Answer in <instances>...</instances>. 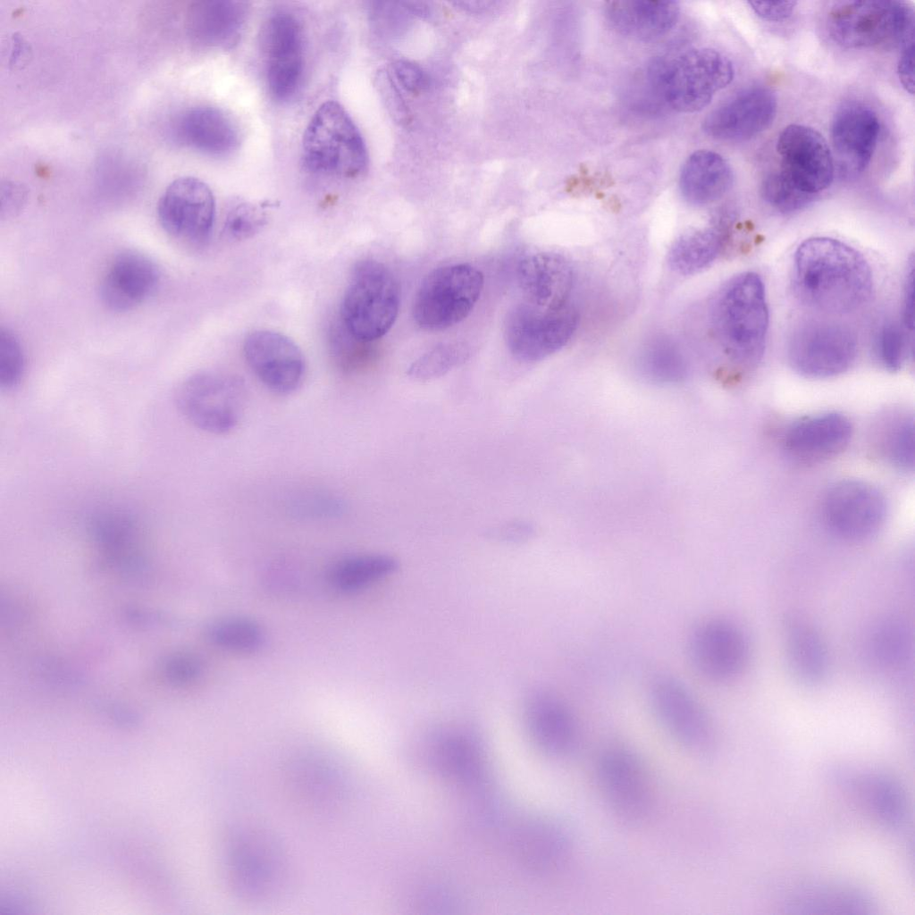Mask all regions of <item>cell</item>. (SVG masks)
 I'll use <instances>...</instances> for the list:
<instances>
[{
    "label": "cell",
    "mask_w": 915,
    "mask_h": 915,
    "mask_svg": "<svg viewBox=\"0 0 915 915\" xmlns=\"http://www.w3.org/2000/svg\"><path fill=\"white\" fill-rule=\"evenodd\" d=\"M793 284L805 306L834 315L863 306L874 287L864 256L846 243L828 237H813L800 244L793 257Z\"/></svg>",
    "instance_id": "1"
},
{
    "label": "cell",
    "mask_w": 915,
    "mask_h": 915,
    "mask_svg": "<svg viewBox=\"0 0 915 915\" xmlns=\"http://www.w3.org/2000/svg\"><path fill=\"white\" fill-rule=\"evenodd\" d=\"M222 869L231 892L247 901H267L284 889L290 863L277 836L250 821L234 822L221 841Z\"/></svg>",
    "instance_id": "2"
},
{
    "label": "cell",
    "mask_w": 915,
    "mask_h": 915,
    "mask_svg": "<svg viewBox=\"0 0 915 915\" xmlns=\"http://www.w3.org/2000/svg\"><path fill=\"white\" fill-rule=\"evenodd\" d=\"M713 322L722 347L734 362L751 367L760 361L769 315L759 274L742 273L724 286L715 301Z\"/></svg>",
    "instance_id": "3"
},
{
    "label": "cell",
    "mask_w": 915,
    "mask_h": 915,
    "mask_svg": "<svg viewBox=\"0 0 915 915\" xmlns=\"http://www.w3.org/2000/svg\"><path fill=\"white\" fill-rule=\"evenodd\" d=\"M735 75L731 61L709 48L691 49L669 61L655 59L648 67L651 87L672 109L684 113L707 106Z\"/></svg>",
    "instance_id": "4"
},
{
    "label": "cell",
    "mask_w": 915,
    "mask_h": 915,
    "mask_svg": "<svg viewBox=\"0 0 915 915\" xmlns=\"http://www.w3.org/2000/svg\"><path fill=\"white\" fill-rule=\"evenodd\" d=\"M301 157L309 172L338 178L357 177L368 164L358 128L336 101L324 102L314 113L303 134Z\"/></svg>",
    "instance_id": "5"
},
{
    "label": "cell",
    "mask_w": 915,
    "mask_h": 915,
    "mask_svg": "<svg viewBox=\"0 0 915 915\" xmlns=\"http://www.w3.org/2000/svg\"><path fill=\"white\" fill-rule=\"evenodd\" d=\"M400 290L392 272L374 259L358 261L352 269L341 304L348 333L367 343L385 335L399 309Z\"/></svg>",
    "instance_id": "6"
},
{
    "label": "cell",
    "mask_w": 915,
    "mask_h": 915,
    "mask_svg": "<svg viewBox=\"0 0 915 915\" xmlns=\"http://www.w3.org/2000/svg\"><path fill=\"white\" fill-rule=\"evenodd\" d=\"M827 29L845 48L900 46L914 32V13L899 1H836L827 12Z\"/></svg>",
    "instance_id": "7"
},
{
    "label": "cell",
    "mask_w": 915,
    "mask_h": 915,
    "mask_svg": "<svg viewBox=\"0 0 915 915\" xmlns=\"http://www.w3.org/2000/svg\"><path fill=\"white\" fill-rule=\"evenodd\" d=\"M483 288V275L468 264H449L429 273L413 303V317L426 331H441L464 320Z\"/></svg>",
    "instance_id": "8"
},
{
    "label": "cell",
    "mask_w": 915,
    "mask_h": 915,
    "mask_svg": "<svg viewBox=\"0 0 915 915\" xmlns=\"http://www.w3.org/2000/svg\"><path fill=\"white\" fill-rule=\"evenodd\" d=\"M175 403L182 416L196 428L215 435L233 431L241 421L247 390L237 377L205 372L186 379L177 389Z\"/></svg>",
    "instance_id": "9"
},
{
    "label": "cell",
    "mask_w": 915,
    "mask_h": 915,
    "mask_svg": "<svg viewBox=\"0 0 915 915\" xmlns=\"http://www.w3.org/2000/svg\"><path fill=\"white\" fill-rule=\"evenodd\" d=\"M650 705L662 728L679 744L707 753L716 743L712 720L689 687L676 676L656 675L648 690Z\"/></svg>",
    "instance_id": "10"
},
{
    "label": "cell",
    "mask_w": 915,
    "mask_h": 915,
    "mask_svg": "<svg viewBox=\"0 0 915 915\" xmlns=\"http://www.w3.org/2000/svg\"><path fill=\"white\" fill-rule=\"evenodd\" d=\"M599 785L611 811L622 821L645 822L654 808L651 778L640 757L623 745H612L597 765Z\"/></svg>",
    "instance_id": "11"
},
{
    "label": "cell",
    "mask_w": 915,
    "mask_h": 915,
    "mask_svg": "<svg viewBox=\"0 0 915 915\" xmlns=\"http://www.w3.org/2000/svg\"><path fill=\"white\" fill-rule=\"evenodd\" d=\"M692 667L706 681L726 684L743 675L751 657L749 638L735 622L722 617L703 619L687 638Z\"/></svg>",
    "instance_id": "12"
},
{
    "label": "cell",
    "mask_w": 915,
    "mask_h": 915,
    "mask_svg": "<svg viewBox=\"0 0 915 915\" xmlns=\"http://www.w3.org/2000/svg\"><path fill=\"white\" fill-rule=\"evenodd\" d=\"M858 351L855 333L847 326L827 321H810L792 332L787 356L801 375L823 379L847 371Z\"/></svg>",
    "instance_id": "13"
},
{
    "label": "cell",
    "mask_w": 915,
    "mask_h": 915,
    "mask_svg": "<svg viewBox=\"0 0 915 915\" xmlns=\"http://www.w3.org/2000/svg\"><path fill=\"white\" fill-rule=\"evenodd\" d=\"M261 49L268 90L280 103L299 90L306 68V41L302 24L288 11L272 13L261 31Z\"/></svg>",
    "instance_id": "14"
},
{
    "label": "cell",
    "mask_w": 915,
    "mask_h": 915,
    "mask_svg": "<svg viewBox=\"0 0 915 915\" xmlns=\"http://www.w3.org/2000/svg\"><path fill=\"white\" fill-rule=\"evenodd\" d=\"M578 323L577 312L569 306L559 310H544L522 302L507 315L505 341L517 359L540 361L567 345Z\"/></svg>",
    "instance_id": "15"
},
{
    "label": "cell",
    "mask_w": 915,
    "mask_h": 915,
    "mask_svg": "<svg viewBox=\"0 0 915 915\" xmlns=\"http://www.w3.org/2000/svg\"><path fill=\"white\" fill-rule=\"evenodd\" d=\"M290 793L305 808L319 812L341 808L347 793L343 764L330 751L300 748L285 764Z\"/></svg>",
    "instance_id": "16"
},
{
    "label": "cell",
    "mask_w": 915,
    "mask_h": 915,
    "mask_svg": "<svg viewBox=\"0 0 915 915\" xmlns=\"http://www.w3.org/2000/svg\"><path fill=\"white\" fill-rule=\"evenodd\" d=\"M157 214L161 226L172 238L190 245L204 244L214 222L213 192L196 177H179L162 194Z\"/></svg>",
    "instance_id": "17"
},
{
    "label": "cell",
    "mask_w": 915,
    "mask_h": 915,
    "mask_svg": "<svg viewBox=\"0 0 915 915\" xmlns=\"http://www.w3.org/2000/svg\"><path fill=\"white\" fill-rule=\"evenodd\" d=\"M776 152L779 172L799 190L816 196L827 189L835 175L833 154L826 139L815 129L790 124L779 134Z\"/></svg>",
    "instance_id": "18"
},
{
    "label": "cell",
    "mask_w": 915,
    "mask_h": 915,
    "mask_svg": "<svg viewBox=\"0 0 915 915\" xmlns=\"http://www.w3.org/2000/svg\"><path fill=\"white\" fill-rule=\"evenodd\" d=\"M822 511L832 533L848 541H862L881 528L886 505L883 495L871 484L843 480L826 492Z\"/></svg>",
    "instance_id": "19"
},
{
    "label": "cell",
    "mask_w": 915,
    "mask_h": 915,
    "mask_svg": "<svg viewBox=\"0 0 915 915\" xmlns=\"http://www.w3.org/2000/svg\"><path fill=\"white\" fill-rule=\"evenodd\" d=\"M243 353L252 373L272 392L288 395L301 385L305 359L299 348L284 334L255 331L245 339Z\"/></svg>",
    "instance_id": "20"
},
{
    "label": "cell",
    "mask_w": 915,
    "mask_h": 915,
    "mask_svg": "<svg viewBox=\"0 0 915 915\" xmlns=\"http://www.w3.org/2000/svg\"><path fill=\"white\" fill-rule=\"evenodd\" d=\"M776 109V97L771 89L748 87L710 112L703 121V130L720 141L749 140L770 126Z\"/></svg>",
    "instance_id": "21"
},
{
    "label": "cell",
    "mask_w": 915,
    "mask_h": 915,
    "mask_svg": "<svg viewBox=\"0 0 915 915\" xmlns=\"http://www.w3.org/2000/svg\"><path fill=\"white\" fill-rule=\"evenodd\" d=\"M880 131L877 113L869 106L852 102L835 113L831 125L834 163L840 174L855 178L869 167Z\"/></svg>",
    "instance_id": "22"
},
{
    "label": "cell",
    "mask_w": 915,
    "mask_h": 915,
    "mask_svg": "<svg viewBox=\"0 0 915 915\" xmlns=\"http://www.w3.org/2000/svg\"><path fill=\"white\" fill-rule=\"evenodd\" d=\"M526 722L534 743L555 758H566L579 744L577 719L568 704L556 693L533 692L526 702Z\"/></svg>",
    "instance_id": "23"
},
{
    "label": "cell",
    "mask_w": 915,
    "mask_h": 915,
    "mask_svg": "<svg viewBox=\"0 0 915 915\" xmlns=\"http://www.w3.org/2000/svg\"><path fill=\"white\" fill-rule=\"evenodd\" d=\"M525 303L544 310L568 306L574 272L568 260L552 252H540L523 258L517 269Z\"/></svg>",
    "instance_id": "24"
},
{
    "label": "cell",
    "mask_w": 915,
    "mask_h": 915,
    "mask_svg": "<svg viewBox=\"0 0 915 915\" xmlns=\"http://www.w3.org/2000/svg\"><path fill=\"white\" fill-rule=\"evenodd\" d=\"M852 434L850 420L832 412L801 419L786 432L784 445L788 454L801 462H818L837 455Z\"/></svg>",
    "instance_id": "25"
},
{
    "label": "cell",
    "mask_w": 915,
    "mask_h": 915,
    "mask_svg": "<svg viewBox=\"0 0 915 915\" xmlns=\"http://www.w3.org/2000/svg\"><path fill=\"white\" fill-rule=\"evenodd\" d=\"M180 143L202 154L224 157L239 145V130L232 118L212 105H195L183 111L175 123Z\"/></svg>",
    "instance_id": "26"
},
{
    "label": "cell",
    "mask_w": 915,
    "mask_h": 915,
    "mask_svg": "<svg viewBox=\"0 0 915 915\" xmlns=\"http://www.w3.org/2000/svg\"><path fill=\"white\" fill-rule=\"evenodd\" d=\"M248 13L246 2L206 0L194 2L188 11L187 29L199 47L229 49L238 43Z\"/></svg>",
    "instance_id": "27"
},
{
    "label": "cell",
    "mask_w": 915,
    "mask_h": 915,
    "mask_svg": "<svg viewBox=\"0 0 915 915\" xmlns=\"http://www.w3.org/2000/svg\"><path fill=\"white\" fill-rule=\"evenodd\" d=\"M159 278L155 264L134 251L119 254L110 264L101 283V296L110 308L131 309L149 297Z\"/></svg>",
    "instance_id": "28"
},
{
    "label": "cell",
    "mask_w": 915,
    "mask_h": 915,
    "mask_svg": "<svg viewBox=\"0 0 915 915\" xmlns=\"http://www.w3.org/2000/svg\"><path fill=\"white\" fill-rule=\"evenodd\" d=\"M835 779L851 793L878 821L898 828L905 817V799L899 784L875 771L850 769L834 772Z\"/></svg>",
    "instance_id": "29"
},
{
    "label": "cell",
    "mask_w": 915,
    "mask_h": 915,
    "mask_svg": "<svg viewBox=\"0 0 915 915\" xmlns=\"http://www.w3.org/2000/svg\"><path fill=\"white\" fill-rule=\"evenodd\" d=\"M679 5L674 1L623 0L605 5V15L618 33L640 41H651L676 24Z\"/></svg>",
    "instance_id": "30"
},
{
    "label": "cell",
    "mask_w": 915,
    "mask_h": 915,
    "mask_svg": "<svg viewBox=\"0 0 915 915\" xmlns=\"http://www.w3.org/2000/svg\"><path fill=\"white\" fill-rule=\"evenodd\" d=\"M784 647L787 667L793 678L806 686L826 679L828 652L820 634L806 619L793 616L784 625Z\"/></svg>",
    "instance_id": "31"
},
{
    "label": "cell",
    "mask_w": 915,
    "mask_h": 915,
    "mask_svg": "<svg viewBox=\"0 0 915 915\" xmlns=\"http://www.w3.org/2000/svg\"><path fill=\"white\" fill-rule=\"evenodd\" d=\"M785 908L793 913H869L871 897L861 889L839 883H805L791 889Z\"/></svg>",
    "instance_id": "32"
},
{
    "label": "cell",
    "mask_w": 915,
    "mask_h": 915,
    "mask_svg": "<svg viewBox=\"0 0 915 915\" xmlns=\"http://www.w3.org/2000/svg\"><path fill=\"white\" fill-rule=\"evenodd\" d=\"M733 171L727 161L710 150L693 152L684 163L679 188L691 205L706 206L723 197L732 187Z\"/></svg>",
    "instance_id": "33"
},
{
    "label": "cell",
    "mask_w": 915,
    "mask_h": 915,
    "mask_svg": "<svg viewBox=\"0 0 915 915\" xmlns=\"http://www.w3.org/2000/svg\"><path fill=\"white\" fill-rule=\"evenodd\" d=\"M733 218L732 214L725 213L713 224L681 235L668 250L669 267L676 273L690 275L711 264L726 244Z\"/></svg>",
    "instance_id": "34"
},
{
    "label": "cell",
    "mask_w": 915,
    "mask_h": 915,
    "mask_svg": "<svg viewBox=\"0 0 915 915\" xmlns=\"http://www.w3.org/2000/svg\"><path fill=\"white\" fill-rule=\"evenodd\" d=\"M398 560L386 554H361L344 558L329 571L332 586L344 593L362 591L394 574Z\"/></svg>",
    "instance_id": "35"
},
{
    "label": "cell",
    "mask_w": 915,
    "mask_h": 915,
    "mask_svg": "<svg viewBox=\"0 0 915 915\" xmlns=\"http://www.w3.org/2000/svg\"><path fill=\"white\" fill-rule=\"evenodd\" d=\"M207 634L217 647L236 653H252L263 647L265 635L261 625L245 617H227L211 624Z\"/></svg>",
    "instance_id": "36"
},
{
    "label": "cell",
    "mask_w": 915,
    "mask_h": 915,
    "mask_svg": "<svg viewBox=\"0 0 915 915\" xmlns=\"http://www.w3.org/2000/svg\"><path fill=\"white\" fill-rule=\"evenodd\" d=\"M469 356V350L463 343H441L416 359L408 367L407 374L419 381L434 379L463 364Z\"/></svg>",
    "instance_id": "37"
},
{
    "label": "cell",
    "mask_w": 915,
    "mask_h": 915,
    "mask_svg": "<svg viewBox=\"0 0 915 915\" xmlns=\"http://www.w3.org/2000/svg\"><path fill=\"white\" fill-rule=\"evenodd\" d=\"M872 651L887 667H899L906 659L910 636L899 619H886L876 627L872 635Z\"/></svg>",
    "instance_id": "38"
},
{
    "label": "cell",
    "mask_w": 915,
    "mask_h": 915,
    "mask_svg": "<svg viewBox=\"0 0 915 915\" xmlns=\"http://www.w3.org/2000/svg\"><path fill=\"white\" fill-rule=\"evenodd\" d=\"M643 368L649 376L659 382H676L685 374L681 353L671 342L659 340L644 354Z\"/></svg>",
    "instance_id": "39"
},
{
    "label": "cell",
    "mask_w": 915,
    "mask_h": 915,
    "mask_svg": "<svg viewBox=\"0 0 915 915\" xmlns=\"http://www.w3.org/2000/svg\"><path fill=\"white\" fill-rule=\"evenodd\" d=\"M764 200L777 211L789 214L802 209L815 197L799 190L779 171L768 174L760 186Z\"/></svg>",
    "instance_id": "40"
},
{
    "label": "cell",
    "mask_w": 915,
    "mask_h": 915,
    "mask_svg": "<svg viewBox=\"0 0 915 915\" xmlns=\"http://www.w3.org/2000/svg\"><path fill=\"white\" fill-rule=\"evenodd\" d=\"M904 326L896 322L883 323L875 337L876 354L881 364L890 371L902 368L908 357V335Z\"/></svg>",
    "instance_id": "41"
},
{
    "label": "cell",
    "mask_w": 915,
    "mask_h": 915,
    "mask_svg": "<svg viewBox=\"0 0 915 915\" xmlns=\"http://www.w3.org/2000/svg\"><path fill=\"white\" fill-rule=\"evenodd\" d=\"M265 223L266 215L259 206L242 202L226 214L223 233L229 239L243 240L259 232Z\"/></svg>",
    "instance_id": "42"
},
{
    "label": "cell",
    "mask_w": 915,
    "mask_h": 915,
    "mask_svg": "<svg viewBox=\"0 0 915 915\" xmlns=\"http://www.w3.org/2000/svg\"><path fill=\"white\" fill-rule=\"evenodd\" d=\"M25 358L21 344L8 330L0 332V387L11 390L21 382Z\"/></svg>",
    "instance_id": "43"
},
{
    "label": "cell",
    "mask_w": 915,
    "mask_h": 915,
    "mask_svg": "<svg viewBox=\"0 0 915 915\" xmlns=\"http://www.w3.org/2000/svg\"><path fill=\"white\" fill-rule=\"evenodd\" d=\"M887 454L891 461L902 469L910 470L914 466V424L912 418H904L895 424L886 442Z\"/></svg>",
    "instance_id": "44"
},
{
    "label": "cell",
    "mask_w": 915,
    "mask_h": 915,
    "mask_svg": "<svg viewBox=\"0 0 915 915\" xmlns=\"http://www.w3.org/2000/svg\"><path fill=\"white\" fill-rule=\"evenodd\" d=\"M914 32L909 34L901 43L897 63V74L902 88L910 94L914 93Z\"/></svg>",
    "instance_id": "45"
},
{
    "label": "cell",
    "mask_w": 915,
    "mask_h": 915,
    "mask_svg": "<svg viewBox=\"0 0 915 915\" xmlns=\"http://www.w3.org/2000/svg\"><path fill=\"white\" fill-rule=\"evenodd\" d=\"M393 73L399 84L410 92H417L426 86V77L415 63L399 60L393 63Z\"/></svg>",
    "instance_id": "46"
},
{
    "label": "cell",
    "mask_w": 915,
    "mask_h": 915,
    "mask_svg": "<svg viewBox=\"0 0 915 915\" xmlns=\"http://www.w3.org/2000/svg\"><path fill=\"white\" fill-rule=\"evenodd\" d=\"M796 2H760L749 1L751 9L760 18L768 21H781L787 20L793 13Z\"/></svg>",
    "instance_id": "47"
},
{
    "label": "cell",
    "mask_w": 915,
    "mask_h": 915,
    "mask_svg": "<svg viewBox=\"0 0 915 915\" xmlns=\"http://www.w3.org/2000/svg\"><path fill=\"white\" fill-rule=\"evenodd\" d=\"M489 533L500 541L520 542L528 540L533 534V528L526 522L512 521L494 527Z\"/></svg>",
    "instance_id": "48"
},
{
    "label": "cell",
    "mask_w": 915,
    "mask_h": 915,
    "mask_svg": "<svg viewBox=\"0 0 915 915\" xmlns=\"http://www.w3.org/2000/svg\"><path fill=\"white\" fill-rule=\"evenodd\" d=\"M914 316V258L908 264L902 294V323L907 331L913 330Z\"/></svg>",
    "instance_id": "49"
},
{
    "label": "cell",
    "mask_w": 915,
    "mask_h": 915,
    "mask_svg": "<svg viewBox=\"0 0 915 915\" xmlns=\"http://www.w3.org/2000/svg\"><path fill=\"white\" fill-rule=\"evenodd\" d=\"M202 666L194 656L184 655L178 658L172 664V676L180 682L187 683L195 680L201 673Z\"/></svg>",
    "instance_id": "50"
}]
</instances>
